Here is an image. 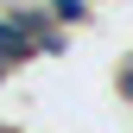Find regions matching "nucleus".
<instances>
[{
  "label": "nucleus",
  "mask_w": 133,
  "mask_h": 133,
  "mask_svg": "<svg viewBox=\"0 0 133 133\" xmlns=\"http://www.w3.org/2000/svg\"><path fill=\"white\" fill-rule=\"evenodd\" d=\"M44 13H51V25H63V32L95 25V0H44Z\"/></svg>",
  "instance_id": "1"
},
{
  "label": "nucleus",
  "mask_w": 133,
  "mask_h": 133,
  "mask_svg": "<svg viewBox=\"0 0 133 133\" xmlns=\"http://www.w3.org/2000/svg\"><path fill=\"white\" fill-rule=\"evenodd\" d=\"M114 95H121V102H127V108H133V57H127V63H121V70H114Z\"/></svg>",
  "instance_id": "2"
}]
</instances>
